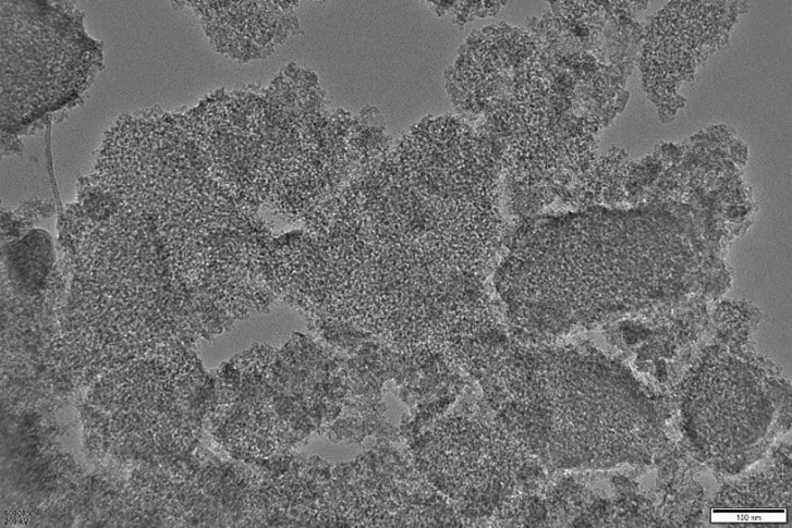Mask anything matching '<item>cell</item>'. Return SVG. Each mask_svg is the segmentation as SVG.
Segmentation results:
<instances>
[{
	"mask_svg": "<svg viewBox=\"0 0 792 528\" xmlns=\"http://www.w3.org/2000/svg\"><path fill=\"white\" fill-rule=\"evenodd\" d=\"M524 449L503 428L449 418L431 443L435 483L462 508H497L509 494Z\"/></svg>",
	"mask_w": 792,
	"mask_h": 528,
	"instance_id": "6da1fadb",
	"label": "cell"
}]
</instances>
